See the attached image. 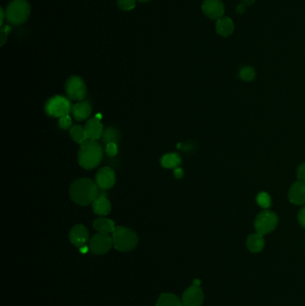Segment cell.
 <instances>
[{
  "label": "cell",
  "instance_id": "obj_1",
  "mask_svg": "<svg viewBox=\"0 0 305 306\" xmlns=\"http://www.w3.org/2000/svg\"><path fill=\"white\" fill-rule=\"evenodd\" d=\"M70 197L74 203L87 206L93 203L99 194V188L89 178H79L71 185Z\"/></svg>",
  "mask_w": 305,
  "mask_h": 306
},
{
  "label": "cell",
  "instance_id": "obj_2",
  "mask_svg": "<svg viewBox=\"0 0 305 306\" xmlns=\"http://www.w3.org/2000/svg\"><path fill=\"white\" fill-rule=\"evenodd\" d=\"M103 159V149L99 142L87 139L81 143L78 151L79 165L87 170H93Z\"/></svg>",
  "mask_w": 305,
  "mask_h": 306
},
{
  "label": "cell",
  "instance_id": "obj_3",
  "mask_svg": "<svg viewBox=\"0 0 305 306\" xmlns=\"http://www.w3.org/2000/svg\"><path fill=\"white\" fill-rule=\"evenodd\" d=\"M113 246L119 252H130L135 248L139 242L136 233L125 227H116L112 233Z\"/></svg>",
  "mask_w": 305,
  "mask_h": 306
},
{
  "label": "cell",
  "instance_id": "obj_4",
  "mask_svg": "<svg viewBox=\"0 0 305 306\" xmlns=\"http://www.w3.org/2000/svg\"><path fill=\"white\" fill-rule=\"evenodd\" d=\"M31 14V6L27 0H12L9 3L6 17L14 25H21L28 20Z\"/></svg>",
  "mask_w": 305,
  "mask_h": 306
},
{
  "label": "cell",
  "instance_id": "obj_5",
  "mask_svg": "<svg viewBox=\"0 0 305 306\" xmlns=\"http://www.w3.org/2000/svg\"><path fill=\"white\" fill-rule=\"evenodd\" d=\"M72 110L70 100L62 95H56L48 99L45 104L46 114L51 117H62Z\"/></svg>",
  "mask_w": 305,
  "mask_h": 306
},
{
  "label": "cell",
  "instance_id": "obj_6",
  "mask_svg": "<svg viewBox=\"0 0 305 306\" xmlns=\"http://www.w3.org/2000/svg\"><path fill=\"white\" fill-rule=\"evenodd\" d=\"M278 218L276 213L270 211H263L256 217L254 227L257 233L264 236L272 232L276 228Z\"/></svg>",
  "mask_w": 305,
  "mask_h": 306
},
{
  "label": "cell",
  "instance_id": "obj_7",
  "mask_svg": "<svg viewBox=\"0 0 305 306\" xmlns=\"http://www.w3.org/2000/svg\"><path fill=\"white\" fill-rule=\"evenodd\" d=\"M66 95L73 100H83L87 94L86 84L83 79L76 75L68 78L66 83Z\"/></svg>",
  "mask_w": 305,
  "mask_h": 306
},
{
  "label": "cell",
  "instance_id": "obj_8",
  "mask_svg": "<svg viewBox=\"0 0 305 306\" xmlns=\"http://www.w3.org/2000/svg\"><path fill=\"white\" fill-rule=\"evenodd\" d=\"M112 246H113L112 236H109L108 234H104V233L95 234L89 242L90 250L93 253L98 254V255L105 254L107 252H109Z\"/></svg>",
  "mask_w": 305,
  "mask_h": 306
},
{
  "label": "cell",
  "instance_id": "obj_9",
  "mask_svg": "<svg viewBox=\"0 0 305 306\" xmlns=\"http://www.w3.org/2000/svg\"><path fill=\"white\" fill-rule=\"evenodd\" d=\"M95 183L100 190L110 189L116 184L115 171L108 167L101 168L95 176Z\"/></svg>",
  "mask_w": 305,
  "mask_h": 306
},
{
  "label": "cell",
  "instance_id": "obj_10",
  "mask_svg": "<svg viewBox=\"0 0 305 306\" xmlns=\"http://www.w3.org/2000/svg\"><path fill=\"white\" fill-rule=\"evenodd\" d=\"M182 301L185 306H202L204 301V294L201 286L196 284L189 286L184 292Z\"/></svg>",
  "mask_w": 305,
  "mask_h": 306
},
{
  "label": "cell",
  "instance_id": "obj_11",
  "mask_svg": "<svg viewBox=\"0 0 305 306\" xmlns=\"http://www.w3.org/2000/svg\"><path fill=\"white\" fill-rule=\"evenodd\" d=\"M69 239L74 246L81 248L84 245H86L88 241L90 239L89 230L87 229L85 226H83L82 224L75 225L74 228L71 229Z\"/></svg>",
  "mask_w": 305,
  "mask_h": 306
},
{
  "label": "cell",
  "instance_id": "obj_12",
  "mask_svg": "<svg viewBox=\"0 0 305 306\" xmlns=\"http://www.w3.org/2000/svg\"><path fill=\"white\" fill-rule=\"evenodd\" d=\"M202 9L204 15L211 19L219 20L225 13V7L220 0H205Z\"/></svg>",
  "mask_w": 305,
  "mask_h": 306
},
{
  "label": "cell",
  "instance_id": "obj_13",
  "mask_svg": "<svg viewBox=\"0 0 305 306\" xmlns=\"http://www.w3.org/2000/svg\"><path fill=\"white\" fill-rule=\"evenodd\" d=\"M84 129L86 132L87 139H90V140L96 141L99 138H101L103 134V124L99 119L96 117H93L87 121Z\"/></svg>",
  "mask_w": 305,
  "mask_h": 306
},
{
  "label": "cell",
  "instance_id": "obj_14",
  "mask_svg": "<svg viewBox=\"0 0 305 306\" xmlns=\"http://www.w3.org/2000/svg\"><path fill=\"white\" fill-rule=\"evenodd\" d=\"M289 201L295 205L305 203V182L298 181L290 187L288 193Z\"/></svg>",
  "mask_w": 305,
  "mask_h": 306
},
{
  "label": "cell",
  "instance_id": "obj_15",
  "mask_svg": "<svg viewBox=\"0 0 305 306\" xmlns=\"http://www.w3.org/2000/svg\"><path fill=\"white\" fill-rule=\"evenodd\" d=\"M92 209L96 215L107 216L111 211V203L106 197V195L100 194L99 192L98 197L95 199L94 202L92 203Z\"/></svg>",
  "mask_w": 305,
  "mask_h": 306
},
{
  "label": "cell",
  "instance_id": "obj_16",
  "mask_svg": "<svg viewBox=\"0 0 305 306\" xmlns=\"http://www.w3.org/2000/svg\"><path fill=\"white\" fill-rule=\"evenodd\" d=\"M71 112L75 120H85L91 115V105L88 102H78L72 107Z\"/></svg>",
  "mask_w": 305,
  "mask_h": 306
},
{
  "label": "cell",
  "instance_id": "obj_17",
  "mask_svg": "<svg viewBox=\"0 0 305 306\" xmlns=\"http://www.w3.org/2000/svg\"><path fill=\"white\" fill-rule=\"evenodd\" d=\"M235 25L229 17H221L216 23V31L222 37H228L234 33Z\"/></svg>",
  "mask_w": 305,
  "mask_h": 306
},
{
  "label": "cell",
  "instance_id": "obj_18",
  "mask_svg": "<svg viewBox=\"0 0 305 306\" xmlns=\"http://www.w3.org/2000/svg\"><path fill=\"white\" fill-rule=\"evenodd\" d=\"M246 245L247 248L250 252L253 253H257L262 251L265 246V240L262 235H260L259 233L256 234H252L248 236L247 241H246Z\"/></svg>",
  "mask_w": 305,
  "mask_h": 306
},
{
  "label": "cell",
  "instance_id": "obj_19",
  "mask_svg": "<svg viewBox=\"0 0 305 306\" xmlns=\"http://www.w3.org/2000/svg\"><path fill=\"white\" fill-rule=\"evenodd\" d=\"M93 228L99 232L104 234L113 233L116 229V223L112 219L107 218H99L93 221Z\"/></svg>",
  "mask_w": 305,
  "mask_h": 306
},
{
  "label": "cell",
  "instance_id": "obj_20",
  "mask_svg": "<svg viewBox=\"0 0 305 306\" xmlns=\"http://www.w3.org/2000/svg\"><path fill=\"white\" fill-rule=\"evenodd\" d=\"M156 306H185L180 298L171 293H163L158 299Z\"/></svg>",
  "mask_w": 305,
  "mask_h": 306
},
{
  "label": "cell",
  "instance_id": "obj_21",
  "mask_svg": "<svg viewBox=\"0 0 305 306\" xmlns=\"http://www.w3.org/2000/svg\"><path fill=\"white\" fill-rule=\"evenodd\" d=\"M181 162V157L178 153L166 154L161 160V166L166 169H178Z\"/></svg>",
  "mask_w": 305,
  "mask_h": 306
},
{
  "label": "cell",
  "instance_id": "obj_22",
  "mask_svg": "<svg viewBox=\"0 0 305 306\" xmlns=\"http://www.w3.org/2000/svg\"><path fill=\"white\" fill-rule=\"evenodd\" d=\"M70 136L75 142L80 143V144L87 140L85 129L80 124H74L71 127Z\"/></svg>",
  "mask_w": 305,
  "mask_h": 306
},
{
  "label": "cell",
  "instance_id": "obj_23",
  "mask_svg": "<svg viewBox=\"0 0 305 306\" xmlns=\"http://www.w3.org/2000/svg\"><path fill=\"white\" fill-rule=\"evenodd\" d=\"M119 132L114 127H107L104 130L103 134L101 136V140L105 145L115 142L117 143L119 141Z\"/></svg>",
  "mask_w": 305,
  "mask_h": 306
},
{
  "label": "cell",
  "instance_id": "obj_24",
  "mask_svg": "<svg viewBox=\"0 0 305 306\" xmlns=\"http://www.w3.org/2000/svg\"><path fill=\"white\" fill-rule=\"evenodd\" d=\"M240 77L243 81L251 82L255 78V70L251 66H244L240 71Z\"/></svg>",
  "mask_w": 305,
  "mask_h": 306
},
{
  "label": "cell",
  "instance_id": "obj_25",
  "mask_svg": "<svg viewBox=\"0 0 305 306\" xmlns=\"http://www.w3.org/2000/svg\"><path fill=\"white\" fill-rule=\"evenodd\" d=\"M257 203L260 205V207L267 209L271 205V199H270V196L268 194L262 192L257 196Z\"/></svg>",
  "mask_w": 305,
  "mask_h": 306
},
{
  "label": "cell",
  "instance_id": "obj_26",
  "mask_svg": "<svg viewBox=\"0 0 305 306\" xmlns=\"http://www.w3.org/2000/svg\"><path fill=\"white\" fill-rule=\"evenodd\" d=\"M136 0H117V7L124 11H130L135 8Z\"/></svg>",
  "mask_w": 305,
  "mask_h": 306
},
{
  "label": "cell",
  "instance_id": "obj_27",
  "mask_svg": "<svg viewBox=\"0 0 305 306\" xmlns=\"http://www.w3.org/2000/svg\"><path fill=\"white\" fill-rule=\"evenodd\" d=\"M58 124H59L60 128L64 129V130L70 128V127H72V118H71V116L69 115L62 116V117L59 118Z\"/></svg>",
  "mask_w": 305,
  "mask_h": 306
},
{
  "label": "cell",
  "instance_id": "obj_28",
  "mask_svg": "<svg viewBox=\"0 0 305 306\" xmlns=\"http://www.w3.org/2000/svg\"><path fill=\"white\" fill-rule=\"evenodd\" d=\"M106 153H107L108 157H115L117 152H118V148H117V143L111 142L106 145Z\"/></svg>",
  "mask_w": 305,
  "mask_h": 306
},
{
  "label": "cell",
  "instance_id": "obj_29",
  "mask_svg": "<svg viewBox=\"0 0 305 306\" xmlns=\"http://www.w3.org/2000/svg\"><path fill=\"white\" fill-rule=\"evenodd\" d=\"M297 178L299 179V181L305 182V163H302L297 169Z\"/></svg>",
  "mask_w": 305,
  "mask_h": 306
},
{
  "label": "cell",
  "instance_id": "obj_30",
  "mask_svg": "<svg viewBox=\"0 0 305 306\" xmlns=\"http://www.w3.org/2000/svg\"><path fill=\"white\" fill-rule=\"evenodd\" d=\"M298 220H299V223L301 224V227H303L305 228V207L302 208L300 212H299Z\"/></svg>",
  "mask_w": 305,
  "mask_h": 306
},
{
  "label": "cell",
  "instance_id": "obj_31",
  "mask_svg": "<svg viewBox=\"0 0 305 306\" xmlns=\"http://www.w3.org/2000/svg\"><path fill=\"white\" fill-rule=\"evenodd\" d=\"M174 176H175V178H178V179L183 178V176H184V171H183L181 168L175 169V170H174Z\"/></svg>",
  "mask_w": 305,
  "mask_h": 306
},
{
  "label": "cell",
  "instance_id": "obj_32",
  "mask_svg": "<svg viewBox=\"0 0 305 306\" xmlns=\"http://www.w3.org/2000/svg\"><path fill=\"white\" fill-rule=\"evenodd\" d=\"M255 2V0H242V3L241 4L244 6L245 8L246 7H250V6H252L253 3Z\"/></svg>",
  "mask_w": 305,
  "mask_h": 306
},
{
  "label": "cell",
  "instance_id": "obj_33",
  "mask_svg": "<svg viewBox=\"0 0 305 306\" xmlns=\"http://www.w3.org/2000/svg\"><path fill=\"white\" fill-rule=\"evenodd\" d=\"M245 10H246V8L243 6L242 4H240L238 7H237V9H236V12L238 13L239 15H242L243 13L245 12Z\"/></svg>",
  "mask_w": 305,
  "mask_h": 306
},
{
  "label": "cell",
  "instance_id": "obj_34",
  "mask_svg": "<svg viewBox=\"0 0 305 306\" xmlns=\"http://www.w3.org/2000/svg\"><path fill=\"white\" fill-rule=\"evenodd\" d=\"M89 248H90V247H88V246H86V245H84V246H83V247H81V248L79 249H80V252H81V253H86V252H88V250H89Z\"/></svg>",
  "mask_w": 305,
  "mask_h": 306
},
{
  "label": "cell",
  "instance_id": "obj_35",
  "mask_svg": "<svg viewBox=\"0 0 305 306\" xmlns=\"http://www.w3.org/2000/svg\"><path fill=\"white\" fill-rule=\"evenodd\" d=\"M4 15L3 9H1V25H3V22H4Z\"/></svg>",
  "mask_w": 305,
  "mask_h": 306
},
{
  "label": "cell",
  "instance_id": "obj_36",
  "mask_svg": "<svg viewBox=\"0 0 305 306\" xmlns=\"http://www.w3.org/2000/svg\"><path fill=\"white\" fill-rule=\"evenodd\" d=\"M139 2L140 3H146V2H148V1H151V0H138Z\"/></svg>",
  "mask_w": 305,
  "mask_h": 306
}]
</instances>
